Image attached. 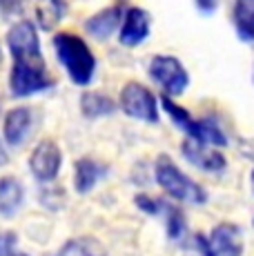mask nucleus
I'll return each instance as SVG.
<instances>
[{
	"label": "nucleus",
	"instance_id": "nucleus-21",
	"mask_svg": "<svg viewBox=\"0 0 254 256\" xmlns=\"http://www.w3.org/2000/svg\"><path fill=\"white\" fill-rule=\"evenodd\" d=\"M136 205H138V210H143L145 214H152V216H156L160 210H163V205H160L156 198H150L148 194H138V196H136Z\"/></svg>",
	"mask_w": 254,
	"mask_h": 256
},
{
	"label": "nucleus",
	"instance_id": "nucleus-1",
	"mask_svg": "<svg viewBox=\"0 0 254 256\" xmlns=\"http://www.w3.org/2000/svg\"><path fill=\"white\" fill-rule=\"evenodd\" d=\"M54 49H56L58 60L65 67L72 82L78 87L90 85L96 74V58L92 49L87 47V42L76 34L62 32L54 36Z\"/></svg>",
	"mask_w": 254,
	"mask_h": 256
},
{
	"label": "nucleus",
	"instance_id": "nucleus-22",
	"mask_svg": "<svg viewBox=\"0 0 254 256\" xmlns=\"http://www.w3.org/2000/svg\"><path fill=\"white\" fill-rule=\"evenodd\" d=\"M16 243H18V236L14 232H0V256L12 254L16 250Z\"/></svg>",
	"mask_w": 254,
	"mask_h": 256
},
{
	"label": "nucleus",
	"instance_id": "nucleus-23",
	"mask_svg": "<svg viewBox=\"0 0 254 256\" xmlns=\"http://www.w3.org/2000/svg\"><path fill=\"white\" fill-rule=\"evenodd\" d=\"M218 2H221V0H196V7L201 9L205 16H212V14L216 12Z\"/></svg>",
	"mask_w": 254,
	"mask_h": 256
},
{
	"label": "nucleus",
	"instance_id": "nucleus-18",
	"mask_svg": "<svg viewBox=\"0 0 254 256\" xmlns=\"http://www.w3.org/2000/svg\"><path fill=\"white\" fill-rule=\"evenodd\" d=\"M80 110L87 118H100V116H110L116 110L114 100L110 96L100 92H87L80 98Z\"/></svg>",
	"mask_w": 254,
	"mask_h": 256
},
{
	"label": "nucleus",
	"instance_id": "nucleus-3",
	"mask_svg": "<svg viewBox=\"0 0 254 256\" xmlns=\"http://www.w3.org/2000/svg\"><path fill=\"white\" fill-rule=\"evenodd\" d=\"M160 102H163V110H165V114L170 116V120H172L183 134H188L190 138L205 142V145H212V147L228 145L226 134H223V130L216 125V120H212V118H194L185 107L176 105V102L172 100V96H165V94H163V98H160Z\"/></svg>",
	"mask_w": 254,
	"mask_h": 256
},
{
	"label": "nucleus",
	"instance_id": "nucleus-7",
	"mask_svg": "<svg viewBox=\"0 0 254 256\" xmlns=\"http://www.w3.org/2000/svg\"><path fill=\"white\" fill-rule=\"evenodd\" d=\"M120 110L127 116L143 122H158V102L156 96L140 82H127L120 90Z\"/></svg>",
	"mask_w": 254,
	"mask_h": 256
},
{
	"label": "nucleus",
	"instance_id": "nucleus-20",
	"mask_svg": "<svg viewBox=\"0 0 254 256\" xmlns=\"http://www.w3.org/2000/svg\"><path fill=\"white\" fill-rule=\"evenodd\" d=\"M163 210H165V214H168V236L172 240H178L180 236L185 234V225H188L185 214L178 208H174V205H168V208H163Z\"/></svg>",
	"mask_w": 254,
	"mask_h": 256
},
{
	"label": "nucleus",
	"instance_id": "nucleus-8",
	"mask_svg": "<svg viewBox=\"0 0 254 256\" xmlns=\"http://www.w3.org/2000/svg\"><path fill=\"white\" fill-rule=\"evenodd\" d=\"M54 80L47 76L45 65H14L12 74H9V90H12V96L16 98L40 94L50 90Z\"/></svg>",
	"mask_w": 254,
	"mask_h": 256
},
{
	"label": "nucleus",
	"instance_id": "nucleus-6",
	"mask_svg": "<svg viewBox=\"0 0 254 256\" xmlns=\"http://www.w3.org/2000/svg\"><path fill=\"white\" fill-rule=\"evenodd\" d=\"M198 250L203 256H241L243 254V232L234 223H221L208 236L198 234Z\"/></svg>",
	"mask_w": 254,
	"mask_h": 256
},
{
	"label": "nucleus",
	"instance_id": "nucleus-14",
	"mask_svg": "<svg viewBox=\"0 0 254 256\" xmlns=\"http://www.w3.org/2000/svg\"><path fill=\"white\" fill-rule=\"evenodd\" d=\"M25 200V190L22 183L14 176H2L0 178V216L14 218Z\"/></svg>",
	"mask_w": 254,
	"mask_h": 256
},
{
	"label": "nucleus",
	"instance_id": "nucleus-24",
	"mask_svg": "<svg viewBox=\"0 0 254 256\" xmlns=\"http://www.w3.org/2000/svg\"><path fill=\"white\" fill-rule=\"evenodd\" d=\"M238 150H241V154L246 156V158L254 160V138H246L238 142Z\"/></svg>",
	"mask_w": 254,
	"mask_h": 256
},
{
	"label": "nucleus",
	"instance_id": "nucleus-2",
	"mask_svg": "<svg viewBox=\"0 0 254 256\" xmlns=\"http://www.w3.org/2000/svg\"><path fill=\"white\" fill-rule=\"evenodd\" d=\"M154 174H156V183L160 185V190L168 192V196H172L174 200L190 203V205H203L208 200V194H205L203 187L196 180L190 178V176H185L170 156L160 154L156 158Z\"/></svg>",
	"mask_w": 254,
	"mask_h": 256
},
{
	"label": "nucleus",
	"instance_id": "nucleus-10",
	"mask_svg": "<svg viewBox=\"0 0 254 256\" xmlns=\"http://www.w3.org/2000/svg\"><path fill=\"white\" fill-rule=\"evenodd\" d=\"M150 32H152V18H150V14L140 7H130L123 14V20H120L118 40L125 47H136L143 40H148Z\"/></svg>",
	"mask_w": 254,
	"mask_h": 256
},
{
	"label": "nucleus",
	"instance_id": "nucleus-13",
	"mask_svg": "<svg viewBox=\"0 0 254 256\" xmlns=\"http://www.w3.org/2000/svg\"><path fill=\"white\" fill-rule=\"evenodd\" d=\"M120 20H123L120 7H107V9H102V12L94 14L92 18H87L85 29L96 40H105V38H110L112 34L120 27Z\"/></svg>",
	"mask_w": 254,
	"mask_h": 256
},
{
	"label": "nucleus",
	"instance_id": "nucleus-17",
	"mask_svg": "<svg viewBox=\"0 0 254 256\" xmlns=\"http://www.w3.org/2000/svg\"><path fill=\"white\" fill-rule=\"evenodd\" d=\"M232 18L238 38L254 42V0H234Z\"/></svg>",
	"mask_w": 254,
	"mask_h": 256
},
{
	"label": "nucleus",
	"instance_id": "nucleus-11",
	"mask_svg": "<svg viewBox=\"0 0 254 256\" xmlns=\"http://www.w3.org/2000/svg\"><path fill=\"white\" fill-rule=\"evenodd\" d=\"M180 152H183V156L190 160V163H192L194 167H198V170H203V172H212V174H216V172H223L228 167L226 156H223L216 147L205 145V142H198L194 138L183 140Z\"/></svg>",
	"mask_w": 254,
	"mask_h": 256
},
{
	"label": "nucleus",
	"instance_id": "nucleus-26",
	"mask_svg": "<svg viewBox=\"0 0 254 256\" xmlns=\"http://www.w3.org/2000/svg\"><path fill=\"white\" fill-rule=\"evenodd\" d=\"M4 256H29V254H22V252H16V250H14L12 254H4Z\"/></svg>",
	"mask_w": 254,
	"mask_h": 256
},
{
	"label": "nucleus",
	"instance_id": "nucleus-4",
	"mask_svg": "<svg viewBox=\"0 0 254 256\" xmlns=\"http://www.w3.org/2000/svg\"><path fill=\"white\" fill-rule=\"evenodd\" d=\"M7 47L14 58V65H45L34 22L20 20L14 24L7 34Z\"/></svg>",
	"mask_w": 254,
	"mask_h": 256
},
{
	"label": "nucleus",
	"instance_id": "nucleus-9",
	"mask_svg": "<svg viewBox=\"0 0 254 256\" xmlns=\"http://www.w3.org/2000/svg\"><path fill=\"white\" fill-rule=\"evenodd\" d=\"M62 165V154L60 147L54 140H42L36 145V150L29 156V170H32L34 178L40 183H52L58 176Z\"/></svg>",
	"mask_w": 254,
	"mask_h": 256
},
{
	"label": "nucleus",
	"instance_id": "nucleus-19",
	"mask_svg": "<svg viewBox=\"0 0 254 256\" xmlns=\"http://www.w3.org/2000/svg\"><path fill=\"white\" fill-rule=\"evenodd\" d=\"M56 256H107V252L100 240L92 236H80V238L67 240Z\"/></svg>",
	"mask_w": 254,
	"mask_h": 256
},
{
	"label": "nucleus",
	"instance_id": "nucleus-15",
	"mask_svg": "<svg viewBox=\"0 0 254 256\" xmlns=\"http://www.w3.org/2000/svg\"><path fill=\"white\" fill-rule=\"evenodd\" d=\"M107 167L94 158H80L74 167V187L78 194H87L94 190L98 180L105 178Z\"/></svg>",
	"mask_w": 254,
	"mask_h": 256
},
{
	"label": "nucleus",
	"instance_id": "nucleus-25",
	"mask_svg": "<svg viewBox=\"0 0 254 256\" xmlns=\"http://www.w3.org/2000/svg\"><path fill=\"white\" fill-rule=\"evenodd\" d=\"M18 4V0H0V12H4V14H9L14 7Z\"/></svg>",
	"mask_w": 254,
	"mask_h": 256
},
{
	"label": "nucleus",
	"instance_id": "nucleus-27",
	"mask_svg": "<svg viewBox=\"0 0 254 256\" xmlns=\"http://www.w3.org/2000/svg\"><path fill=\"white\" fill-rule=\"evenodd\" d=\"M252 187H254V172H252Z\"/></svg>",
	"mask_w": 254,
	"mask_h": 256
},
{
	"label": "nucleus",
	"instance_id": "nucleus-12",
	"mask_svg": "<svg viewBox=\"0 0 254 256\" xmlns=\"http://www.w3.org/2000/svg\"><path fill=\"white\" fill-rule=\"evenodd\" d=\"M34 127V116L29 107H14L4 114L2 136L9 147H20Z\"/></svg>",
	"mask_w": 254,
	"mask_h": 256
},
{
	"label": "nucleus",
	"instance_id": "nucleus-5",
	"mask_svg": "<svg viewBox=\"0 0 254 256\" xmlns=\"http://www.w3.org/2000/svg\"><path fill=\"white\" fill-rule=\"evenodd\" d=\"M150 76L160 90L165 92V96H180L188 92L190 87V74L183 67V62L174 56H154L150 60Z\"/></svg>",
	"mask_w": 254,
	"mask_h": 256
},
{
	"label": "nucleus",
	"instance_id": "nucleus-16",
	"mask_svg": "<svg viewBox=\"0 0 254 256\" xmlns=\"http://www.w3.org/2000/svg\"><path fill=\"white\" fill-rule=\"evenodd\" d=\"M34 12L36 20L45 32H52L58 22L65 18L67 2L65 0H34Z\"/></svg>",
	"mask_w": 254,
	"mask_h": 256
}]
</instances>
